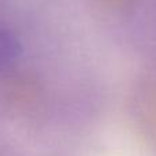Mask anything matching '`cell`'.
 Wrapping results in <instances>:
<instances>
[{"instance_id":"cell-1","label":"cell","mask_w":156,"mask_h":156,"mask_svg":"<svg viewBox=\"0 0 156 156\" xmlns=\"http://www.w3.org/2000/svg\"><path fill=\"white\" fill-rule=\"evenodd\" d=\"M21 55V44L14 33L0 27V71L14 66Z\"/></svg>"}]
</instances>
